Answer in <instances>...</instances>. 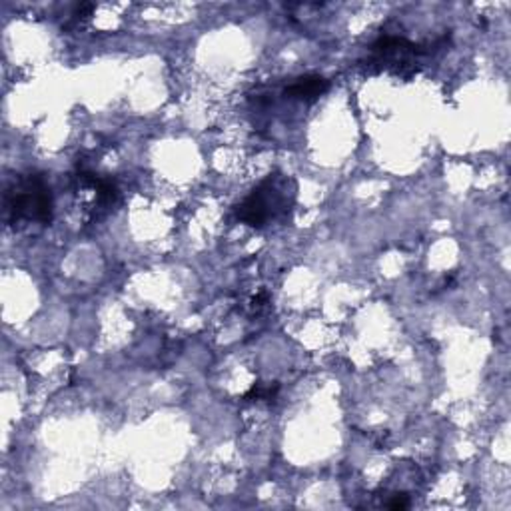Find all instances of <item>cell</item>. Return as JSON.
Returning <instances> with one entry per match:
<instances>
[{"label": "cell", "instance_id": "obj_3", "mask_svg": "<svg viewBox=\"0 0 511 511\" xmlns=\"http://www.w3.org/2000/svg\"><path fill=\"white\" fill-rule=\"evenodd\" d=\"M54 200L46 178L38 172L16 176L14 182L4 192V218L16 224H40L53 222Z\"/></svg>", "mask_w": 511, "mask_h": 511}, {"label": "cell", "instance_id": "obj_1", "mask_svg": "<svg viewBox=\"0 0 511 511\" xmlns=\"http://www.w3.org/2000/svg\"><path fill=\"white\" fill-rule=\"evenodd\" d=\"M297 184L286 174H268L246 198L236 206L240 222L252 228H266L274 220L286 218L296 202Z\"/></svg>", "mask_w": 511, "mask_h": 511}, {"label": "cell", "instance_id": "obj_2", "mask_svg": "<svg viewBox=\"0 0 511 511\" xmlns=\"http://www.w3.org/2000/svg\"><path fill=\"white\" fill-rule=\"evenodd\" d=\"M449 38L451 34H444L430 42H412L404 37H396V34H381L370 46V56L364 66L368 71L376 68V71H390L410 79L414 72L420 71L423 58H430L438 50L446 48Z\"/></svg>", "mask_w": 511, "mask_h": 511}, {"label": "cell", "instance_id": "obj_7", "mask_svg": "<svg viewBox=\"0 0 511 511\" xmlns=\"http://www.w3.org/2000/svg\"><path fill=\"white\" fill-rule=\"evenodd\" d=\"M388 507L390 509H406V507H410V499H407L406 493H396L394 499L388 501Z\"/></svg>", "mask_w": 511, "mask_h": 511}, {"label": "cell", "instance_id": "obj_4", "mask_svg": "<svg viewBox=\"0 0 511 511\" xmlns=\"http://www.w3.org/2000/svg\"><path fill=\"white\" fill-rule=\"evenodd\" d=\"M330 88V80L323 79L318 74H308L300 76V79H294L284 88V98L292 102H302V105H312L316 102L322 95H326Z\"/></svg>", "mask_w": 511, "mask_h": 511}, {"label": "cell", "instance_id": "obj_5", "mask_svg": "<svg viewBox=\"0 0 511 511\" xmlns=\"http://www.w3.org/2000/svg\"><path fill=\"white\" fill-rule=\"evenodd\" d=\"M278 390H280L278 383H272V386H268V388L254 386V388L248 391V394H246V399H252V398H256V399H272V398H276Z\"/></svg>", "mask_w": 511, "mask_h": 511}, {"label": "cell", "instance_id": "obj_6", "mask_svg": "<svg viewBox=\"0 0 511 511\" xmlns=\"http://www.w3.org/2000/svg\"><path fill=\"white\" fill-rule=\"evenodd\" d=\"M92 11H95V4H90V3H80V4H76V6H74V11H72L74 21L88 19V16L92 14Z\"/></svg>", "mask_w": 511, "mask_h": 511}]
</instances>
